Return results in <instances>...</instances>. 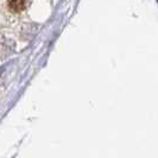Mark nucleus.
I'll return each instance as SVG.
<instances>
[{
    "label": "nucleus",
    "instance_id": "f257e3e1",
    "mask_svg": "<svg viewBox=\"0 0 158 158\" xmlns=\"http://www.w3.org/2000/svg\"><path fill=\"white\" fill-rule=\"evenodd\" d=\"M7 6L12 12H22L26 7V0H7Z\"/></svg>",
    "mask_w": 158,
    "mask_h": 158
}]
</instances>
